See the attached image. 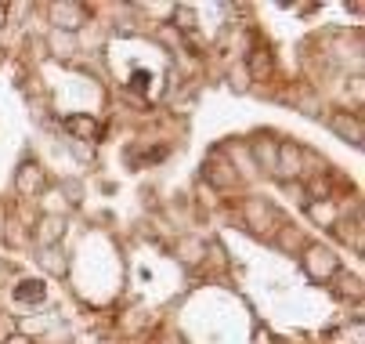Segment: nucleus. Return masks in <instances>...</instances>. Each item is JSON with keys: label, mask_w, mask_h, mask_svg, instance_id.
Segmentation results:
<instances>
[{"label": "nucleus", "mask_w": 365, "mask_h": 344, "mask_svg": "<svg viewBox=\"0 0 365 344\" xmlns=\"http://www.w3.org/2000/svg\"><path fill=\"white\" fill-rule=\"evenodd\" d=\"M300 265H304V272L315 279V283H329V279L340 272V258H336L329 247H322V243H307Z\"/></svg>", "instance_id": "1"}, {"label": "nucleus", "mask_w": 365, "mask_h": 344, "mask_svg": "<svg viewBox=\"0 0 365 344\" xmlns=\"http://www.w3.org/2000/svg\"><path fill=\"white\" fill-rule=\"evenodd\" d=\"M11 301H15L19 308H26V305H43V301H47V283H43V279H19V283L11 286Z\"/></svg>", "instance_id": "2"}, {"label": "nucleus", "mask_w": 365, "mask_h": 344, "mask_svg": "<svg viewBox=\"0 0 365 344\" xmlns=\"http://www.w3.org/2000/svg\"><path fill=\"white\" fill-rule=\"evenodd\" d=\"M15 185H19L22 196H36V192H43V185H47L43 167H40L36 160H26V163L19 167V174H15Z\"/></svg>", "instance_id": "3"}, {"label": "nucleus", "mask_w": 365, "mask_h": 344, "mask_svg": "<svg viewBox=\"0 0 365 344\" xmlns=\"http://www.w3.org/2000/svg\"><path fill=\"white\" fill-rule=\"evenodd\" d=\"M51 19H55V29L76 33L87 22V8H80V4H55V8H51Z\"/></svg>", "instance_id": "4"}, {"label": "nucleus", "mask_w": 365, "mask_h": 344, "mask_svg": "<svg viewBox=\"0 0 365 344\" xmlns=\"http://www.w3.org/2000/svg\"><path fill=\"white\" fill-rule=\"evenodd\" d=\"M275 221H279L275 207L260 203V200H250L246 203V225H253V228H275Z\"/></svg>", "instance_id": "5"}, {"label": "nucleus", "mask_w": 365, "mask_h": 344, "mask_svg": "<svg viewBox=\"0 0 365 344\" xmlns=\"http://www.w3.org/2000/svg\"><path fill=\"white\" fill-rule=\"evenodd\" d=\"M62 127H66L76 141H91V138H98V120H94V116H80V113H76V116H66Z\"/></svg>", "instance_id": "6"}, {"label": "nucleus", "mask_w": 365, "mask_h": 344, "mask_svg": "<svg viewBox=\"0 0 365 344\" xmlns=\"http://www.w3.org/2000/svg\"><path fill=\"white\" fill-rule=\"evenodd\" d=\"M62 236H66V221L62 218H43L36 225V243H40V247H58Z\"/></svg>", "instance_id": "7"}, {"label": "nucleus", "mask_w": 365, "mask_h": 344, "mask_svg": "<svg viewBox=\"0 0 365 344\" xmlns=\"http://www.w3.org/2000/svg\"><path fill=\"white\" fill-rule=\"evenodd\" d=\"M329 127L344 138V141H351V145H361V123H358V116L351 120L347 113H336L333 120H329Z\"/></svg>", "instance_id": "8"}, {"label": "nucleus", "mask_w": 365, "mask_h": 344, "mask_svg": "<svg viewBox=\"0 0 365 344\" xmlns=\"http://www.w3.org/2000/svg\"><path fill=\"white\" fill-rule=\"evenodd\" d=\"M47 47L55 51L58 59H73L76 51H80V44H76V33H62V29H55L47 36Z\"/></svg>", "instance_id": "9"}, {"label": "nucleus", "mask_w": 365, "mask_h": 344, "mask_svg": "<svg viewBox=\"0 0 365 344\" xmlns=\"http://www.w3.org/2000/svg\"><path fill=\"white\" fill-rule=\"evenodd\" d=\"M272 55L268 51H260V47H257V51L250 55V62H246V76L250 80H264V76H272Z\"/></svg>", "instance_id": "10"}, {"label": "nucleus", "mask_w": 365, "mask_h": 344, "mask_svg": "<svg viewBox=\"0 0 365 344\" xmlns=\"http://www.w3.org/2000/svg\"><path fill=\"white\" fill-rule=\"evenodd\" d=\"M36 258H40V265H43L51 275H62V272H66V251H62V247H40Z\"/></svg>", "instance_id": "11"}, {"label": "nucleus", "mask_w": 365, "mask_h": 344, "mask_svg": "<svg viewBox=\"0 0 365 344\" xmlns=\"http://www.w3.org/2000/svg\"><path fill=\"white\" fill-rule=\"evenodd\" d=\"M202 251H206V243H202V239H181V243H178V258H181L185 265H195Z\"/></svg>", "instance_id": "12"}, {"label": "nucleus", "mask_w": 365, "mask_h": 344, "mask_svg": "<svg viewBox=\"0 0 365 344\" xmlns=\"http://www.w3.org/2000/svg\"><path fill=\"white\" fill-rule=\"evenodd\" d=\"M307 214L315 218V221H322V225H336V221H340L333 203H307Z\"/></svg>", "instance_id": "13"}, {"label": "nucleus", "mask_w": 365, "mask_h": 344, "mask_svg": "<svg viewBox=\"0 0 365 344\" xmlns=\"http://www.w3.org/2000/svg\"><path fill=\"white\" fill-rule=\"evenodd\" d=\"M246 87H250V76H246V69H239V73L232 69V91H239V94H242Z\"/></svg>", "instance_id": "14"}, {"label": "nucleus", "mask_w": 365, "mask_h": 344, "mask_svg": "<svg viewBox=\"0 0 365 344\" xmlns=\"http://www.w3.org/2000/svg\"><path fill=\"white\" fill-rule=\"evenodd\" d=\"M4 344H36V340H33V337H26V333H11Z\"/></svg>", "instance_id": "15"}, {"label": "nucleus", "mask_w": 365, "mask_h": 344, "mask_svg": "<svg viewBox=\"0 0 365 344\" xmlns=\"http://www.w3.org/2000/svg\"><path fill=\"white\" fill-rule=\"evenodd\" d=\"M4 26H8V8L0 4V29H4Z\"/></svg>", "instance_id": "16"}]
</instances>
